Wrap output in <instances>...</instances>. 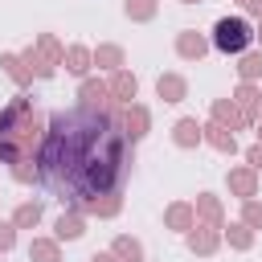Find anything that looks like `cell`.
Returning a JSON list of instances; mask_svg holds the SVG:
<instances>
[{
	"label": "cell",
	"instance_id": "6da1fadb",
	"mask_svg": "<svg viewBox=\"0 0 262 262\" xmlns=\"http://www.w3.org/2000/svg\"><path fill=\"white\" fill-rule=\"evenodd\" d=\"M131 172V139L115 111L82 102L53 111L37 147L41 184L70 209H98Z\"/></svg>",
	"mask_w": 262,
	"mask_h": 262
},
{
	"label": "cell",
	"instance_id": "7a4b0ae2",
	"mask_svg": "<svg viewBox=\"0 0 262 262\" xmlns=\"http://www.w3.org/2000/svg\"><path fill=\"white\" fill-rule=\"evenodd\" d=\"M213 45L217 53H246L254 45V25L246 16H221L213 25Z\"/></svg>",
	"mask_w": 262,
	"mask_h": 262
}]
</instances>
